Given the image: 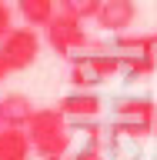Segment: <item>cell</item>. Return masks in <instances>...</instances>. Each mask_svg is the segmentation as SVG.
Wrapping results in <instances>:
<instances>
[{"label":"cell","instance_id":"30bf717a","mask_svg":"<svg viewBox=\"0 0 157 160\" xmlns=\"http://www.w3.org/2000/svg\"><path fill=\"white\" fill-rule=\"evenodd\" d=\"M100 80H104V73H100L94 57H77L74 60V67H70V83H74V90H94Z\"/></svg>","mask_w":157,"mask_h":160},{"label":"cell","instance_id":"3957f363","mask_svg":"<svg viewBox=\"0 0 157 160\" xmlns=\"http://www.w3.org/2000/svg\"><path fill=\"white\" fill-rule=\"evenodd\" d=\"M44 40L60 57H74L80 50H87V43H90L87 30H84V20L70 17V13H57V17L50 20L47 27H44Z\"/></svg>","mask_w":157,"mask_h":160},{"label":"cell","instance_id":"7a4b0ae2","mask_svg":"<svg viewBox=\"0 0 157 160\" xmlns=\"http://www.w3.org/2000/svg\"><path fill=\"white\" fill-rule=\"evenodd\" d=\"M40 47H44V40H40L37 27H13L7 33V37L0 40V57L7 60V67L10 73H17V70H27L37 63L40 57Z\"/></svg>","mask_w":157,"mask_h":160},{"label":"cell","instance_id":"8fae6325","mask_svg":"<svg viewBox=\"0 0 157 160\" xmlns=\"http://www.w3.org/2000/svg\"><path fill=\"white\" fill-rule=\"evenodd\" d=\"M60 3V13H70L77 20H97L104 0H57Z\"/></svg>","mask_w":157,"mask_h":160},{"label":"cell","instance_id":"4fadbf2b","mask_svg":"<svg viewBox=\"0 0 157 160\" xmlns=\"http://www.w3.org/2000/svg\"><path fill=\"white\" fill-rule=\"evenodd\" d=\"M7 77H10V67H7V60L0 57V83H3V80H7Z\"/></svg>","mask_w":157,"mask_h":160},{"label":"cell","instance_id":"52a82bcc","mask_svg":"<svg viewBox=\"0 0 157 160\" xmlns=\"http://www.w3.org/2000/svg\"><path fill=\"white\" fill-rule=\"evenodd\" d=\"M13 7H17L20 20H24L27 27H37V30H44L50 20L60 13L57 0H13Z\"/></svg>","mask_w":157,"mask_h":160},{"label":"cell","instance_id":"2e32d148","mask_svg":"<svg viewBox=\"0 0 157 160\" xmlns=\"http://www.w3.org/2000/svg\"><path fill=\"white\" fill-rule=\"evenodd\" d=\"M154 133H157V123H154Z\"/></svg>","mask_w":157,"mask_h":160},{"label":"cell","instance_id":"ba28073f","mask_svg":"<svg viewBox=\"0 0 157 160\" xmlns=\"http://www.w3.org/2000/svg\"><path fill=\"white\" fill-rule=\"evenodd\" d=\"M34 143L24 127H3L0 130V160H30Z\"/></svg>","mask_w":157,"mask_h":160},{"label":"cell","instance_id":"9c48e42d","mask_svg":"<svg viewBox=\"0 0 157 160\" xmlns=\"http://www.w3.org/2000/svg\"><path fill=\"white\" fill-rule=\"evenodd\" d=\"M0 110H3V123L7 127H24V130H27L30 117L37 113V107L30 103L27 93H7L0 100Z\"/></svg>","mask_w":157,"mask_h":160},{"label":"cell","instance_id":"5bb4252c","mask_svg":"<svg viewBox=\"0 0 157 160\" xmlns=\"http://www.w3.org/2000/svg\"><path fill=\"white\" fill-rule=\"evenodd\" d=\"M3 127H7V123H3V110H0V130H3Z\"/></svg>","mask_w":157,"mask_h":160},{"label":"cell","instance_id":"9a60e30c","mask_svg":"<svg viewBox=\"0 0 157 160\" xmlns=\"http://www.w3.org/2000/svg\"><path fill=\"white\" fill-rule=\"evenodd\" d=\"M47 160H64V157H47Z\"/></svg>","mask_w":157,"mask_h":160},{"label":"cell","instance_id":"277c9868","mask_svg":"<svg viewBox=\"0 0 157 160\" xmlns=\"http://www.w3.org/2000/svg\"><path fill=\"white\" fill-rule=\"evenodd\" d=\"M117 117H120V130H127L134 137H144L157 123V107L147 97H130L117 103Z\"/></svg>","mask_w":157,"mask_h":160},{"label":"cell","instance_id":"6da1fadb","mask_svg":"<svg viewBox=\"0 0 157 160\" xmlns=\"http://www.w3.org/2000/svg\"><path fill=\"white\" fill-rule=\"evenodd\" d=\"M27 133H30V143H34V153L40 160L64 157L70 150V127L60 107H37V113L27 123Z\"/></svg>","mask_w":157,"mask_h":160},{"label":"cell","instance_id":"8992f818","mask_svg":"<svg viewBox=\"0 0 157 160\" xmlns=\"http://www.w3.org/2000/svg\"><path fill=\"white\" fill-rule=\"evenodd\" d=\"M57 107L64 110L67 120H94L100 113V97L94 90H70L67 97H60Z\"/></svg>","mask_w":157,"mask_h":160},{"label":"cell","instance_id":"5b68a950","mask_svg":"<svg viewBox=\"0 0 157 160\" xmlns=\"http://www.w3.org/2000/svg\"><path fill=\"white\" fill-rule=\"evenodd\" d=\"M137 23V3L134 0H104L97 13V27L104 33H124Z\"/></svg>","mask_w":157,"mask_h":160},{"label":"cell","instance_id":"7c38bea8","mask_svg":"<svg viewBox=\"0 0 157 160\" xmlns=\"http://www.w3.org/2000/svg\"><path fill=\"white\" fill-rule=\"evenodd\" d=\"M13 10H17V7H10L7 0H0V40L13 30Z\"/></svg>","mask_w":157,"mask_h":160}]
</instances>
